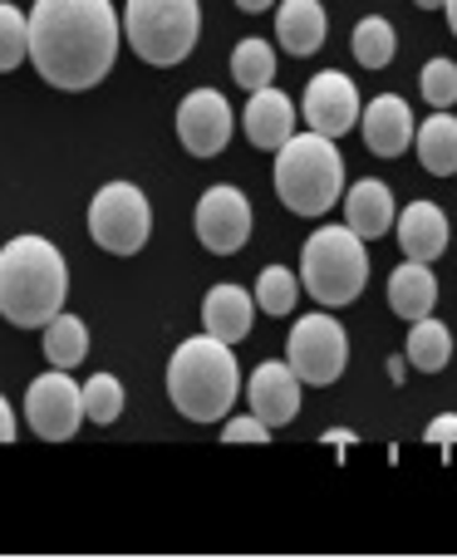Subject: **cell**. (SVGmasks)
<instances>
[{
	"mask_svg": "<svg viewBox=\"0 0 457 560\" xmlns=\"http://www.w3.org/2000/svg\"><path fill=\"white\" fill-rule=\"evenodd\" d=\"M118 59L114 0H35L30 10V65L45 84L79 94L108 79Z\"/></svg>",
	"mask_w": 457,
	"mask_h": 560,
	"instance_id": "cell-1",
	"label": "cell"
},
{
	"mask_svg": "<svg viewBox=\"0 0 457 560\" xmlns=\"http://www.w3.org/2000/svg\"><path fill=\"white\" fill-rule=\"evenodd\" d=\"M69 266L45 236H10L0 246V315L15 329H45L65 310Z\"/></svg>",
	"mask_w": 457,
	"mask_h": 560,
	"instance_id": "cell-2",
	"label": "cell"
},
{
	"mask_svg": "<svg viewBox=\"0 0 457 560\" xmlns=\"http://www.w3.org/2000/svg\"><path fill=\"white\" fill-rule=\"evenodd\" d=\"M242 394V369L232 345L212 335H192L167 359V398L187 423H222Z\"/></svg>",
	"mask_w": 457,
	"mask_h": 560,
	"instance_id": "cell-3",
	"label": "cell"
},
{
	"mask_svg": "<svg viewBox=\"0 0 457 560\" xmlns=\"http://www.w3.org/2000/svg\"><path fill=\"white\" fill-rule=\"evenodd\" d=\"M276 197L295 217H325L344 197V158L335 138L325 133H291L276 148Z\"/></svg>",
	"mask_w": 457,
	"mask_h": 560,
	"instance_id": "cell-4",
	"label": "cell"
},
{
	"mask_svg": "<svg viewBox=\"0 0 457 560\" xmlns=\"http://www.w3.org/2000/svg\"><path fill=\"white\" fill-rule=\"evenodd\" d=\"M295 276H301V285L320 305H330V310L354 305L364 295V285H370V246L350 226H320L301 246V271Z\"/></svg>",
	"mask_w": 457,
	"mask_h": 560,
	"instance_id": "cell-5",
	"label": "cell"
},
{
	"mask_svg": "<svg viewBox=\"0 0 457 560\" xmlns=\"http://www.w3.org/2000/svg\"><path fill=\"white\" fill-rule=\"evenodd\" d=\"M197 35H202L197 0H128L124 5V39L143 65H183L197 49Z\"/></svg>",
	"mask_w": 457,
	"mask_h": 560,
	"instance_id": "cell-6",
	"label": "cell"
},
{
	"mask_svg": "<svg viewBox=\"0 0 457 560\" xmlns=\"http://www.w3.org/2000/svg\"><path fill=\"white\" fill-rule=\"evenodd\" d=\"M153 232V207L133 183H104L89 202V236L108 256H138Z\"/></svg>",
	"mask_w": 457,
	"mask_h": 560,
	"instance_id": "cell-7",
	"label": "cell"
},
{
	"mask_svg": "<svg viewBox=\"0 0 457 560\" xmlns=\"http://www.w3.org/2000/svg\"><path fill=\"white\" fill-rule=\"evenodd\" d=\"M285 364L295 369L301 384L330 388L350 364V335L335 315H301L285 339Z\"/></svg>",
	"mask_w": 457,
	"mask_h": 560,
	"instance_id": "cell-8",
	"label": "cell"
},
{
	"mask_svg": "<svg viewBox=\"0 0 457 560\" xmlns=\"http://www.w3.org/2000/svg\"><path fill=\"white\" fill-rule=\"evenodd\" d=\"M25 423L35 428L45 443H69L84 423V394L69 378V369H49L25 388Z\"/></svg>",
	"mask_w": 457,
	"mask_h": 560,
	"instance_id": "cell-9",
	"label": "cell"
},
{
	"mask_svg": "<svg viewBox=\"0 0 457 560\" xmlns=\"http://www.w3.org/2000/svg\"><path fill=\"white\" fill-rule=\"evenodd\" d=\"M251 202H246L242 187L232 183H216L202 192V202H197V242L207 246L212 256H236L246 242H251Z\"/></svg>",
	"mask_w": 457,
	"mask_h": 560,
	"instance_id": "cell-10",
	"label": "cell"
},
{
	"mask_svg": "<svg viewBox=\"0 0 457 560\" xmlns=\"http://www.w3.org/2000/svg\"><path fill=\"white\" fill-rule=\"evenodd\" d=\"M301 118L310 133H325V138L354 133V124H360V89H354V79L340 74V69L315 74L310 84H305Z\"/></svg>",
	"mask_w": 457,
	"mask_h": 560,
	"instance_id": "cell-11",
	"label": "cell"
},
{
	"mask_svg": "<svg viewBox=\"0 0 457 560\" xmlns=\"http://www.w3.org/2000/svg\"><path fill=\"white\" fill-rule=\"evenodd\" d=\"M177 143L192 158H216L232 143V104L216 89H192L177 104Z\"/></svg>",
	"mask_w": 457,
	"mask_h": 560,
	"instance_id": "cell-12",
	"label": "cell"
},
{
	"mask_svg": "<svg viewBox=\"0 0 457 560\" xmlns=\"http://www.w3.org/2000/svg\"><path fill=\"white\" fill-rule=\"evenodd\" d=\"M246 398H251V413L261 418L266 428H285L301 413V378H295L291 364L266 359V364H256L251 378H246Z\"/></svg>",
	"mask_w": 457,
	"mask_h": 560,
	"instance_id": "cell-13",
	"label": "cell"
},
{
	"mask_svg": "<svg viewBox=\"0 0 457 560\" xmlns=\"http://www.w3.org/2000/svg\"><path fill=\"white\" fill-rule=\"evenodd\" d=\"M360 128L374 158H403L413 148V108L399 94H379L370 108H360Z\"/></svg>",
	"mask_w": 457,
	"mask_h": 560,
	"instance_id": "cell-14",
	"label": "cell"
},
{
	"mask_svg": "<svg viewBox=\"0 0 457 560\" xmlns=\"http://www.w3.org/2000/svg\"><path fill=\"white\" fill-rule=\"evenodd\" d=\"M295 124H301V118H295L291 94H281L276 84L256 89V94L246 98L242 128H246V138H251V148H261V153H276V148L295 133Z\"/></svg>",
	"mask_w": 457,
	"mask_h": 560,
	"instance_id": "cell-15",
	"label": "cell"
},
{
	"mask_svg": "<svg viewBox=\"0 0 457 560\" xmlns=\"http://www.w3.org/2000/svg\"><path fill=\"white\" fill-rule=\"evenodd\" d=\"M256 319V295H246L242 285H212L202 300V335L222 339V345H242L251 335Z\"/></svg>",
	"mask_w": 457,
	"mask_h": 560,
	"instance_id": "cell-16",
	"label": "cell"
},
{
	"mask_svg": "<svg viewBox=\"0 0 457 560\" xmlns=\"http://www.w3.org/2000/svg\"><path fill=\"white\" fill-rule=\"evenodd\" d=\"M399 246L409 261H438L448 252V212L433 202H413L399 212Z\"/></svg>",
	"mask_w": 457,
	"mask_h": 560,
	"instance_id": "cell-17",
	"label": "cell"
},
{
	"mask_svg": "<svg viewBox=\"0 0 457 560\" xmlns=\"http://www.w3.org/2000/svg\"><path fill=\"white\" fill-rule=\"evenodd\" d=\"M276 35H281V49L295 59L315 55L330 35V15H325L320 0H281L276 10Z\"/></svg>",
	"mask_w": 457,
	"mask_h": 560,
	"instance_id": "cell-18",
	"label": "cell"
},
{
	"mask_svg": "<svg viewBox=\"0 0 457 560\" xmlns=\"http://www.w3.org/2000/svg\"><path fill=\"white\" fill-rule=\"evenodd\" d=\"M340 202H344V226H350L354 236H364V242H374V236H384L394 226V192L379 177L354 183Z\"/></svg>",
	"mask_w": 457,
	"mask_h": 560,
	"instance_id": "cell-19",
	"label": "cell"
},
{
	"mask_svg": "<svg viewBox=\"0 0 457 560\" xmlns=\"http://www.w3.org/2000/svg\"><path fill=\"white\" fill-rule=\"evenodd\" d=\"M389 305L399 319H423L433 315V305H438V280H433V266L429 261H403L394 266L389 276Z\"/></svg>",
	"mask_w": 457,
	"mask_h": 560,
	"instance_id": "cell-20",
	"label": "cell"
},
{
	"mask_svg": "<svg viewBox=\"0 0 457 560\" xmlns=\"http://www.w3.org/2000/svg\"><path fill=\"white\" fill-rule=\"evenodd\" d=\"M413 148H419V163L433 177H453L457 173V118L448 108H438L433 118H423L413 128Z\"/></svg>",
	"mask_w": 457,
	"mask_h": 560,
	"instance_id": "cell-21",
	"label": "cell"
},
{
	"mask_svg": "<svg viewBox=\"0 0 457 560\" xmlns=\"http://www.w3.org/2000/svg\"><path fill=\"white\" fill-rule=\"evenodd\" d=\"M403 354H409V364L423 369V374H443V369H448V359H453V335H448V325H438L433 315L413 319Z\"/></svg>",
	"mask_w": 457,
	"mask_h": 560,
	"instance_id": "cell-22",
	"label": "cell"
},
{
	"mask_svg": "<svg viewBox=\"0 0 457 560\" xmlns=\"http://www.w3.org/2000/svg\"><path fill=\"white\" fill-rule=\"evenodd\" d=\"M45 359L55 369H74L89 359V325L79 315H65L59 310L55 319L45 325Z\"/></svg>",
	"mask_w": 457,
	"mask_h": 560,
	"instance_id": "cell-23",
	"label": "cell"
},
{
	"mask_svg": "<svg viewBox=\"0 0 457 560\" xmlns=\"http://www.w3.org/2000/svg\"><path fill=\"white\" fill-rule=\"evenodd\" d=\"M350 49L364 69H384L394 55H399V30H394L384 15H364L350 35Z\"/></svg>",
	"mask_w": 457,
	"mask_h": 560,
	"instance_id": "cell-24",
	"label": "cell"
},
{
	"mask_svg": "<svg viewBox=\"0 0 457 560\" xmlns=\"http://www.w3.org/2000/svg\"><path fill=\"white\" fill-rule=\"evenodd\" d=\"M232 79L246 89V94H256V89H266L276 79V49L266 45V39L246 35L242 45L232 49Z\"/></svg>",
	"mask_w": 457,
	"mask_h": 560,
	"instance_id": "cell-25",
	"label": "cell"
},
{
	"mask_svg": "<svg viewBox=\"0 0 457 560\" xmlns=\"http://www.w3.org/2000/svg\"><path fill=\"white\" fill-rule=\"evenodd\" d=\"M295 300H301V280H295V271L266 266V271L256 276V310L281 319V315H295Z\"/></svg>",
	"mask_w": 457,
	"mask_h": 560,
	"instance_id": "cell-26",
	"label": "cell"
},
{
	"mask_svg": "<svg viewBox=\"0 0 457 560\" xmlns=\"http://www.w3.org/2000/svg\"><path fill=\"white\" fill-rule=\"evenodd\" d=\"M30 59V15L10 0H0V74L20 69Z\"/></svg>",
	"mask_w": 457,
	"mask_h": 560,
	"instance_id": "cell-27",
	"label": "cell"
},
{
	"mask_svg": "<svg viewBox=\"0 0 457 560\" xmlns=\"http://www.w3.org/2000/svg\"><path fill=\"white\" fill-rule=\"evenodd\" d=\"M79 394H84V418L89 423H114V418L124 413V384H118L114 374H94Z\"/></svg>",
	"mask_w": 457,
	"mask_h": 560,
	"instance_id": "cell-28",
	"label": "cell"
},
{
	"mask_svg": "<svg viewBox=\"0 0 457 560\" xmlns=\"http://www.w3.org/2000/svg\"><path fill=\"white\" fill-rule=\"evenodd\" d=\"M419 89L433 108H453L457 104V65L453 59H429L419 74Z\"/></svg>",
	"mask_w": 457,
	"mask_h": 560,
	"instance_id": "cell-29",
	"label": "cell"
},
{
	"mask_svg": "<svg viewBox=\"0 0 457 560\" xmlns=\"http://www.w3.org/2000/svg\"><path fill=\"white\" fill-rule=\"evenodd\" d=\"M222 443H271V428L261 423L256 413H246V418H226L222 423Z\"/></svg>",
	"mask_w": 457,
	"mask_h": 560,
	"instance_id": "cell-30",
	"label": "cell"
},
{
	"mask_svg": "<svg viewBox=\"0 0 457 560\" xmlns=\"http://www.w3.org/2000/svg\"><path fill=\"white\" fill-rule=\"evenodd\" d=\"M423 438H429L433 447H457V413H438Z\"/></svg>",
	"mask_w": 457,
	"mask_h": 560,
	"instance_id": "cell-31",
	"label": "cell"
},
{
	"mask_svg": "<svg viewBox=\"0 0 457 560\" xmlns=\"http://www.w3.org/2000/svg\"><path fill=\"white\" fill-rule=\"evenodd\" d=\"M0 443H15V413H10L5 398H0Z\"/></svg>",
	"mask_w": 457,
	"mask_h": 560,
	"instance_id": "cell-32",
	"label": "cell"
},
{
	"mask_svg": "<svg viewBox=\"0 0 457 560\" xmlns=\"http://www.w3.org/2000/svg\"><path fill=\"white\" fill-rule=\"evenodd\" d=\"M325 443H330L335 453H344V447L354 443V433H350V428H330V433H325Z\"/></svg>",
	"mask_w": 457,
	"mask_h": 560,
	"instance_id": "cell-33",
	"label": "cell"
},
{
	"mask_svg": "<svg viewBox=\"0 0 457 560\" xmlns=\"http://www.w3.org/2000/svg\"><path fill=\"white\" fill-rule=\"evenodd\" d=\"M276 0H236V10H246V15H261V10H271Z\"/></svg>",
	"mask_w": 457,
	"mask_h": 560,
	"instance_id": "cell-34",
	"label": "cell"
},
{
	"mask_svg": "<svg viewBox=\"0 0 457 560\" xmlns=\"http://www.w3.org/2000/svg\"><path fill=\"white\" fill-rule=\"evenodd\" d=\"M389 378L403 384V378H409V359H389Z\"/></svg>",
	"mask_w": 457,
	"mask_h": 560,
	"instance_id": "cell-35",
	"label": "cell"
},
{
	"mask_svg": "<svg viewBox=\"0 0 457 560\" xmlns=\"http://www.w3.org/2000/svg\"><path fill=\"white\" fill-rule=\"evenodd\" d=\"M443 10H448V25H453V39H457V0H443Z\"/></svg>",
	"mask_w": 457,
	"mask_h": 560,
	"instance_id": "cell-36",
	"label": "cell"
},
{
	"mask_svg": "<svg viewBox=\"0 0 457 560\" xmlns=\"http://www.w3.org/2000/svg\"><path fill=\"white\" fill-rule=\"evenodd\" d=\"M419 10H443V0H413Z\"/></svg>",
	"mask_w": 457,
	"mask_h": 560,
	"instance_id": "cell-37",
	"label": "cell"
}]
</instances>
